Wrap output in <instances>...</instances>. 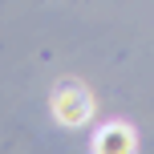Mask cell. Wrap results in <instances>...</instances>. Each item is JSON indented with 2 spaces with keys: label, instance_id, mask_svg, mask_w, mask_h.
<instances>
[{
  "label": "cell",
  "instance_id": "cell-1",
  "mask_svg": "<svg viewBox=\"0 0 154 154\" xmlns=\"http://www.w3.org/2000/svg\"><path fill=\"white\" fill-rule=\"evenodd\" d=\"M53 118L61 126H85L93 118V93L81 81H61L53 89Z\"/></svg>",
  "mask_w": 154,
  "mask_h": 154
},
{
  "label": "cell",
  "instance_id": "cell-2",
  "mask_svg": "<svg viewBox=\"0 0 154 154\" xmlns=\"http://www.w3.org/2000/svg\"><path fill=\"white\" fill-rule=\"evenodd\" d=\"M93 150L97 154H130V150H138V138L126 122H109L93 134Z\"/></svg>",
  "mask_w": 154,
  "mask_h": 154
}]
</instances>
